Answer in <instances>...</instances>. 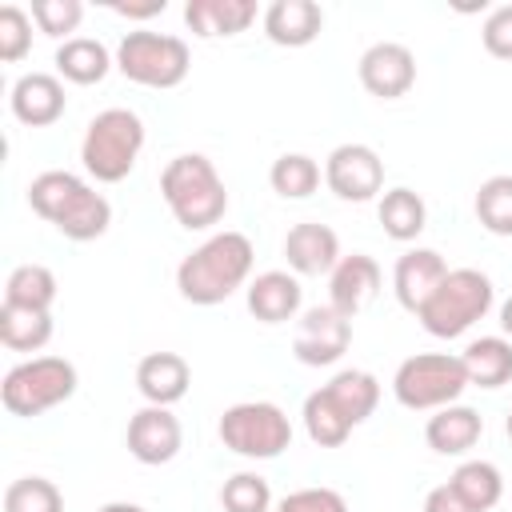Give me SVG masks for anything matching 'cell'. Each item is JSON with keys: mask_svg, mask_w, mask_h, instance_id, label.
I'll return each mask as SVG.
<instances>
[{"mask_svg": "<svg viewBox=\"0 0 512 512\" xmlns=\"http://www.w3.org/2000/svg\"><path fill=\"white\" fill-rule=\"evenodd\" d=\"M252 260H256V248L244 232H212L200 248H192L180 268H176V288L188 304L196 308H212V304H224L236 288L248 284L252 276Z\"/></svg>", "mask_w": 512, "mask_h": 512, "instance_id": "obj_1", "label": "cell"}, {"mask_svg": "<svg viewBox=\"0 0 512 512\" xmlns=\"http://www.w3.org/2000/svg\"><path fill=\"white\" fill-rule=\"evenodd\" d=\"M28 208L68 240H96L112 224V204L84 176L48 168L28 184Z\"/></svg>", "mask_w": 512, "mask_h": 512, "instance_id": "obj_2", "label": "cell"}, {"mask_svg": "<svg viewBox=\"0 0 512 512\" xmlns=\"http://www.w3.org/2000/svg\"><path fill=\"white\" fill-rule=\"evenodd\" d=\"M160 196L180 228L208 232L228 212V188L204 152H180L160 172Z\"/></svg>", "mask_w": 512, "mask_h": 512, "instance_id": "obj_3", "label": "cell"}, {"mask_svg": "<svg viewBox=\"0 0 512 512\" xmlns=\"http://www.w3.org/2000/svg\"><path fill=\"white\" fill-rule=\"evenodd\" d=\"M496 304V288L480 268H448V276L436 284V292L420 304L416 320L436 340L464 336L476 320H484Z\"/></svg>", "mask_w": 512, "mask_h": 512, "instance_id": "obj_4", "label": "cell"}, {"mask_svg": "<svg viewBox=\"0 0 512 512\" xmlns=\"http://www.w3.org/2000/svg\"><path fill=\"white\" fill-rule=\"evenodd\" d=\"M144 148V120L132 108H104L88 120L80 140V164L100 184H120Z\"/></svg>", "mask_w": 512, "mask_h": 512, "instance_id": "obj_5", "label": "cell"}, {"mask_svg": "<svg viewBox=\"0 0 512 512\" xmlns=\"http://www.w3.org/2000/svg\"><path fill=\"white\" fill-rule=\"evenodd\" d=\"M76 384H80V372L72 360L64 356H32V360H20L4 372V384H0V400L12 416L20 420H32V416H44L52 408H60L64 400L76 396Z\"/></svg>", "mask_w": 512, "mask_h": 512, "instance_id": "obj_6", "label": "cell"}, {"mask_svg": "<svg viewBox=\"0 0 512 512\" xmlns=\"http://www.w3.org/2000/svg\"><path fill=\"white\" fill-rule=\"evenodd\" d=\"M464 388H468V372H464V360L452 352H416V356L400 360V368L392 376V396L408 412L448 408L460 400Z\"/></svg>", "mask_w": 512, "mask_h": 512, "instance_id": "obj_7", "label": "cell"}, {"mask_svg": "<svg viewBox=\"0 0 512 512\" xmlns=\"http://www.w3.org/2000/svg\"><path fill=\"white\" fill-rule=\"evenodd\" d=\"M116 68L140 88H176L192 68V52L172 32H124L116 44Z\"/></svg>", "mask_w": 512, "mask_h": 512, "instance_id": "obj_8", "label": "cell"}, {"mask_svg": "<svg viewBox=\"0 0 512 512\" xmlns=\"http://www.w3.org/2000/svg\"><path fill=\"white\" fill-rule=\"evenodd\" d=\"M220 444L244 460H276L292 444V424L272 400H240L220 412Z\"/></svg>", "mask_w": 512, "mask_h": 512, "instance_id": "obj_9", "label": "cell"}, {"mask_svg": "<svg viewBox=\"0 0 512 512\" xmlns=\"http://www.w3.org/2000/svg\"><path fill=\"white\" fill-rule=\"evenodd\" d=\"M324 184L340 200L364 204V200L380 196V188H384V160L372 144H360V140L336 144L324 160Z\"/></svg>", "mask_w": 512, "mask_h": 512, "instance_id": "obj_10", "label": "cell"}, {"mask_svg": "<svg viewBox=\"0 0 512 512\" xmlns=\"http://www.w3.org/2000/svg\"><path fill=\"white\" fill-rule=\"evenodd\" d=\"M348 344H352V320L340 316L332 304H316L296 324L292 356L308 368H328L348 352Z\"/></svg>", "mask_w": 512, "mask_h": 512, "instance_id": "obj_11", "label": "cell"}, {"mask_svg": "<svg viewBox=\"0 0 512 512\" xmlns=\"http://www.w3.org/2000/svg\"><path fill=\"white\" fill-rule=\"evenodd\" d=\"M356 72H360V84H364L368 96H376V100H400L416 84V56H412L408 44L380 40V44L364 48Z\"/></svg>", "mask_w": 512, "mask_h": 512, "instance_id": "obj_12", "label": "cell"}, {"mask_svg": "<svg viewBox=\"0 0 512 512\" xmlns=\"http://www.w3.org/2000/svg\"><path fill=\"white\" fill-rule=\"evenodd\" d=\"M128 452L140 460V464H148V468H156V464H168V460H176V452H180V444H184V428H180V420L172 416V408H160V404H144L132 420H128Z\"/></svg>", "mask_w": 512, "mask_h": 512, "instance_id": "obj_13", "label": "cell"}, {"mask_svg": "<svg viewBox=\"0 0 512 512\" xmlns=\"http://www.w3.org/2000/svg\"><path fill=\"white\" fill-rule=\"evenodd\" d=\"M380 264L368 256V252H352V256H340V264L328 272V304L340 312V316H356L364 312L376 292H380Z\"/></svg>", "mask_w": 512, "mask_h": 512, "instance_id": "obj_14", "label": "cell"}, {"mask_svg": "<svg viewBox=\"0 0 512 512\" xmlns=\"http://www.w3.org/2000/svg\"><path fill=\"white\" fill-rule=\"evenodd\" d=\"M12 116L28 128H48L64 116L68 108V96H64V80L52 76V72H24L16 84H12Z\"/></svg>", "mask_w": 512, "mask_h": 512, "instance_id": "obj_15", "label": "cell"}, {"mask_svg": "<svg viewBox=\"0 0 512 512\" xmlns=\"http://www.w3.org/2000/svg\"><path fill=\"white\" fill-rule=\"evenodd\" d=\"M284 260L296 276H324L340 264V236L320 220L292 224L284 236Z\"/></svg>", "mask_w": 512, "mask_h": 512, "instance_id": "obj_16", "label": "cell"}, {"mask_svg": "<svg viewBox=\"0 0 512 512\" xmlns=\"http://www.w3.org/2000/svg\"><path fill=\"white\" fill-rule=\"evenodd\" d=\"M444 276H448V264L436 248H408L392 268V292H396L400 308H408L416 316L420 304L436 292V284Z\"/></svg>", "mask_w": 512, "mask_h": 512, "instance_id": "obj_17", "label": "cell"}, {"mask_svg": "<svg viewBox=\"0 0 512 512\" xmlns=\"http://www.w3.org/2000/svg\"><path fill=\"white\" fill-rule=\"evenodd\" d=\"M244 300H248V312H252L260 324H284V320H292V316L300 312L304 288H300L296 272L272 268V272H260V276L248 280Z\"/></svg>", "mask_w": 512, "mask_h": 512, "instance_id": "obj_18", "label": "cell"}, {"mask_svg": "<svg viewBox=\"0 0 512 512\" xmlns=\"http://www.w3.org/2000/svg\"><path fill=\"white\" fill-rule=\"evenodd\" d=\"M188 384H192V368L180 352H148L136 364V388L148 404L172 408L188 396Z\"/></svg>", "mask_w": 512, "mask_h": 512, "instance_id": "obj_19", "label": "cell"}, {"mask_svg": "<svg viewBox=\"0 0 512 512\" xmlns=\"http://www.w3.org/2000/svg\"><path fill=\"white\" fill-rule=\"evenodd\" d=\"M324 12L316 0H272L264 8V36L280 48H304L320 36Z\"/></svg>", "mask_w": 512, "mask_h": 512, "instance_id": "obj_20", "label": "cell"}, {"mask_svg": "<svg viewBox=\"0 0 512 512\" xmlns=\"http://www.w3.org/2000/svg\"><path fill=\"white\" fill-rule=\"evenodd\" d=\"M484 436V416L468 404H448L436 408L424 424V440L432 452L440 456H464L468 448H476V440Z\"/></svg>", "mask_w": 512, "mask_h": 512, "instance_id": "obj_21", "label": "cell"}, {"mask_svg": "<svg viewBox=\"0 0 512 512\" xmlns=\"http://www.w3.org/2000/svg\"><path fill=\"white\" fill-rule=\"evenodd\" d=\"M252 20H256V4L252 0H188L184 4V24L200 40L240 36Z\"/></svg>", "mask_w": 512, "mask_h": 512, "instance_id": "obj_22", "label": "cell"}, {"mask_svg": "<svg viewBox=\"0 0 512 512\" xmlns=\"http://www.w3.org/2000/svg\"><path fill=\"white\" fill-rule=\"evenodd\" d=\"M56 76L60 80H68V84H80V88H88V84H100L112 68H116V52H108L100 40H92V36H72V40H64L60 48H56Z\"/></svg>", "mask_w": 512, "mask_h": 512, "instance_id": "obj_23", "label": "cell"}, {"mask_svg": "<svg viewBox=\"0 0 512 512\" xmlns=\"http://www.w3.org/2000/svg\"><path fill=\"white\" fill-rule=\"evenodd\" d=\"M324 392H328V400L344 412V420L356 428V424H364L372 412H376V404H380V380L372 376V372H364V368H344V372H336L328 384H324Z\"/></svg>", "mask_w": 512, "mask_h": 512, "instance_id": "obj_24", "label": "cell"}, {"mask_svg": "<svg viewBox=\"0 0 512 512\" xmlns=\"http://www.w3.org/2000/svg\"><path fill=\"white\" fill-rule=\"evenodd\" d=\"M460 360H464L468 384H476V388H504L512 380V340L508 336H480L460 352Z\"/></svg>", "mask_w": 512, "mask_h": 512, "instance_id": "obj_25", "label": "cell"}, {"mask_svg": "<svg viewBox=\"0 0 512 512\" xmlns=\"http://www.w3.org/2000/svg\"><path fill=\"white\" fill-rule=\"evenodd\" d=\"M376 216H380L384 236H392L400 244L416 240L424 232V224H428V208H424L420 192H412V188H388L380 196V204H376Z\"/></svg>", "mask_w": 512, "mask_h": 512, "instance_id": "obj_26", "label": "cell"}, {"mask_svg": "<svg viewBox=\"0 0 512 512\" xmlns=\"http://www.w3.org/2000/svg\"><path fill=\"white\" fill-rule=\"evenodd\" d=\"M56 272L48 264H16L4 280V304L12 308H40L52 312L56 304Z\"/></svg>", "mask_w": 512, "mask_h": 512, "instance_id": "obj_27", "label": "cell"}, {"mask_svg": "<svg viewBox=\"0 0 512 512\" xmlns=\"http://www.w3.org/2000/svg\"><path fill=\"white\" fill-rule=\"evenodd\" d=\"M52 340V312L0 304V344L12 352H40Z\"/></svg>", "mask_w": 512, "mask_h": 512, "instance_id": "obj_28", "label": "cell"}, {"mask_svg": "<svg viewBox=\"0 0 512 512\" xmlns=\"http://www.w3.org/2000/svg\"><path fill=\"white\" fill-rule=\"evenodd\" d=\"M448 484L456 488V496H460L472 512H488V508H496L500 496H504V476H500V468H496L492 460H464V464L452 472Z\"/></svg>", "mask_w": 512, "mask_h": 512, "instance_id": "obj_29", "label": "cell"}, {"mask_svg": "<svg viewBox=\"0 0 512 512\" xmlns=\"http://www.w3.org/2000/svg\"><path fill=\"white\" fill-rule=\"evenodd\" d=\"M320 164L308 156V152H284V156H276L272 160V168H268V184H272V192L276 196H284V200H304V196H312L316 188H320Z\"/></svg>", "mask_w": 512, "mask_h": 512, "instance_id": "obj_30", "label": "cell"}, {"mask_svg": "<svg viewBox=\"0 0 512 512\" xmlns=\"http://www.w3.org/2000/svg\"><path fill=\"white\" fill-rule=\"evenodd\" d=\"M304 432L312 436V444H320V448H340L348 436H352V424L344 420V412L328 400V392L324 388H316V392H308L304 396Z\"/></svg>", "mask_w": 512, "mask_h": 512, "instance_id": "obj_31", "label": "cell"}, {"mask_svg": "<svg viewBox=\"0 0 512 512\" xmlns=\"http://www.w3.org/2000/svg\"><path fill=\"white\" fill-rule=\"evenodd\" d=\"M476 220L492 236H512V176H488L476 188Z\"/></svg>", "mask_w": 512, "mask_h": 512, "instance_id": "obj_32", "label": "cell"}, {"mask_svg": "<svg viewBox=\"0 0 512 512\" xmlns=\"http://www.w3.org/2000/svg\"><path fill=\"white\" fill-rule=\"evenodd\" d=\"M4 512H64V496L48 476H20L4 488Z\"/></svg>", "mask_w": 512, "mask_h": 512, "instance_id": "obj_33", "label": "cell"}, {"mask_svg": "<svg viewBox=\"0 0 512 512\" xmlns=\"http://www.w3.org/2000/svg\"><path fill=\"white\" fill-rule=\"evenodd\" d=\"M224 512H268L272 508V488L260 472H236L220 488Z\"/></svg>", "mask_w": 512, "mask_h": 512, "instance_id": "obj_34", "label": "cell"}, {"mask_svg": "<svg viewBox=\"0 0 512 512\" xmlns=\"http://www.w3.org/2000/svg\"><path fill=\"white\" fill-rule=\"evenodd\" d=\"M32 48V12H24L20 4H4L0 8V60L16 64L24 60Z\"/></svg>", "mask_w": 512, "mask_h": 512, "instance_id": "obj_35", "label": "cell"}, {"mask_svg": "<svg viewBox=\"0 0 512 512\" xmlns=\"http://www.w3.org/2000/svg\"><path fill=\"white\" fill-rule=\"evenodd\" d=\"M80 20H84V4L80 0H36L32 4V24L44 32V36H64V40H72L68 32H76L80 28Z\"/></svg>", "mask_w": 512, "mask_h": 512, "instance_id": "obj_36", "label": "cell"}, {"mask_svg": "<svg viewBox=\"0 0 512 512\" xmlns=\"http://www.w3.org/2000/svg\"><path fill=\"white\" fill-rule=\"evenodd\" d=\"M276 512H348V500L336 492V488H296V492H288L280 504H276Z\"/></svg>", "mask_w": 512, "mask_h": 512, "instance_id": "obj_37", "label": "cell"}, {"mask_svg": "<svg viewBox=\"0 0 512 512\" xmlns=\"http://www.w3.org/2000/svg\"><path fill=\"white\" fill-rule=\"evenodd\" d=\"M480 40H484V52L496 56V60H512V4H500L488 12L484 28H480Z\"/></svg>", "mask_w": 512, "mask_h": 512, "instance_id": "obj_38", "label": "cell"}, {"mask_svg": "<svg viewBox=\"0 0 512 512\" xmlns=\"http://www.w3.org/2000/svg\"><path fill=\"white\" fill-rule=\"evenodd\" d=\"M424 512H472V508L456 496L452 484H440V488H432V492L424 496Z\"/></svg>", "mask_w": 512, "mask_h": 512, "instance_id": "obj_39", "label": "cell"}, {"mask_svg": "<svg viewBox=\"0 0 512 512\" xmlns=\"http://www.w3.org/2000/svg\"><path fill=\"white\" fill-rule=\"evenodd\" d=\"M168 4L164 0H148V4H112L116 16H128V20H148V16H160Z\"/></svg>", "mask_w": 512, "mask_h": 512, "instance_id": "obj_40", "label": "cell"}, {"mask_svg": "<svg viewBox=\"0 0 512 512\" xmlns=\"http://www.w3.org/2000/svg\"><path fill=\"white\" fill-rule=\"evenodd\" d=\"M500 332H504V336L512 340V296H508V300L500 304Z\"/></svg>", "mask_w": 512, "mask_h": 512, "instance_id": "obj_41", "label": "cell"}, {"mask_svg": "<svg viewBox=\"0 0 512 512\" xmlns=\"http://www.w3.org/2000/svg\"><path fill=\"white\" fill-rule=\"evenodd\" d=\"M96 512H148V508L128 504V500H112V504H104V508H96Z\"/></svg>", "mask_w": 512, "mask_h": 512, "instance_id": "obj_42", "label": "cell"}, {"mask_svg": "<svg viewBox=\"0 0 512 512\" xmlns=\"http://www.w3.org/2000/svg\"><path fill=\"white\" fill-rule=\"evenodd\" d=\"M504 432H508V440H512V412H508V420H504Z\"/></svg>", "mask_w": 512, "mask_h": 512, "instance_id": "obj_43", "label": "cell"}]
</instances>
